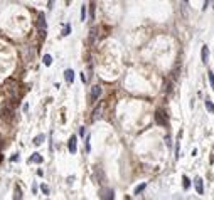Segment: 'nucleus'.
Listing matches in <instances>:
<instances>
[{"instance_id": "1", "label": "nucleus", "mask_w": 214, "mask_h": 200, "mask_svg": "<svg viewBox=\"0 0 214 200\" xmlns=\"http://www.w3.org/2000/svg\"><path fill=\"white\" fill-rule=\"evenodd\" d=\"M194 185H196V192H197V194L199 195L204 194V182H202L201 177H196L194 178Z\"/></svg>"}, {"instance_id": "2", "label": "nucleus", "mask_w": 214, "mask_h": 200, "mask_svg": "<svg viewBox=\"0 0 214 200\" xmlns=\"http://www.w3.org/2000/svg\"><path fill=\"white\" fill-rule=\"evenodd\" d=\"M37 25H39V29H40V34H42V35H46V17H44V13H39Z\"/></svg>"}, {"instance_id": "3", "label": "nucleus", "mask_w": 214, "mask_h": 200, "mask_svg": "<svg viewBox=\"0 0 214 200\" xmlns=\"http://www.w3.org/2000/svg\"><path fill=\"white\" fill-rule=\"evenodd\" d=\"M100 197L101 199H106V200H111L115 197V194H113V190L111 188H103L100 192Z\"/></svg>"}, {"instance_id": "4", "label": "nucleus", "mask_w": 214, "mask_h": 200, "mask_svg": "<svg viewBox=\"0 0 214 200\" xmlns=\"http://www.w3.org/2000/svg\"><path fill=\"white\" fill-rule=\"evenodd\" d=\"M201 59L204 64H208V61H209V47L208 46H202L201 49Z\"/></svg>"}, {"instance_id": "5", "label": "nucleus", "mask_w": 214, "mask_h": 200, "mask_svg": "<svg viewBox=\"0 0 214 200\" xmlns=\"http://www.w3.org/2000/svg\"><path fill=\"white\" fill-rule=\"evenodd\" d=\"M155 121H157L159 125H167V116H164L162 111H157V113H155Z\"/></svg>"}, {"instance_id": "6", "label": "nucleus", "mask_w": 214, "mask_h": 200, "mask_svg": "<svg viewBox=\"0 0 214 200\" xmlns=\"http://www.w3.org/2000/svg\"><path fill=\"white\" fill-rule=\"evenodd\" d=\"M101 96V86H93L91 89V101H96Z\"/></svg>"}, {"instance_id": "7", "label": "nucleus", "mask_w": 214, "mask_h": 200, "mask_svg": "<svg viewBox=\"0 0 214 200\" xmlns=\"http://www.w3.org/2000/svg\"><path fill=\"white\" fill-rule=\"evenodd\" d=\"M64 77H66V81L71 84L74 81V71L73 69H66V71H64Z\"/></svg>"}, {"instance_id": "8", "label": "nucleus", "mask_w": 214, "mask_h": 200, "mask_svg": "<svg viewBox=\"0 0 214 200\" xmlns=\"http://www.w3.org/2000/svg\"><path fill=\"white\" fill-rule=\"evenodd\" d=\"M76 141H78L76 136H71V138H69V151H71V153H76Z\"/></svg>"}, {"instance_id": "9", "label": "nucleus", "mask_w": 214, "mask_h": 200, "mask_svg": "<svg viewBox=\"0 0 214 200\" xmlns=\"http://www.w3.org/2000/svg\"><path fill=\"white\" fill-rule=\"evenodd\" d=\"M204 104H206V109H208L209 113H211V114H214V104H213V101L209 99V98H206Z\"/></svg>"}, {"instance_id": "10", "label": "nucleus", "mask_w": 214, "mask_h": 200, "mask_svg": "<svg viewBox=\"0 0 214 200\" xmlns=\"http://www.w3.org/2000/svg\"><path fill=\"white\" fill-rule=\"evenodd\" d=\"M96 35H98V29H96V27H93V29L89 30V42H91V44L96 40Z\"/></svg>"}, {"instance_id": "11", "label": "nucleus", "mask_w": 214, "mask_h": 200, "mask_svg": "<svg viewBox=\"0 0 214 200\" xmlns=\"http://www.w3.org/2000/svg\"><path fill=\"white\" fill-rule=\"evenodd\" d=\"M42 141H44V135H39V136H35V138H34V145H37V146H39Z\"/></svg>"}, {"instance_id": "12", "label": "nucleus", "mask_w": 214, "mask_h": 200, "mask_svg": "<svg viewBox=\"0 0 214 200\" xmlns=\"http://www.w3.org/2000/svg\"><path fill=\"white\" fill-rule=\"evenodd\" d=\"M44 64H46V66H51V64H52V56H49V54L44 56Z\"/></svg>"}, {"instance_id": "13", "label": "nucleus", "mask_w": 214, "mask_h": 200, "mask_svg": "<svg viewBox=\"0 0 214 200\" xmlns=\"http://www.w3.org/2000/svg\"><path fill=\"white\" fill-rule=\"evenodd\" d=\"M182 182H184V188H186V190H187V188L191 187V180H189L187 177H186V175H184V177H182Z\"/></svg>"}, {"instance_id": "14", "label": "nucleus", "mask_w": 214, "mask_h": 200, "mask_svg": "<svg viewBox=\"0 0 214 200\" xmlns=\"http://www.w3.org/2000/svg\"><path fill=\"white\" fill-rule=\"evenodd\" d=\"M208 77H209V82H211V87L214 89V73L213 71H209L208 73Z\"/></svg>"}, {"instance_id": "15", "label": "nucleus", "mask_w": 214, "mask_h": 200, "mask_svg": "<svg viewBox=\"0 0 214 200\" xmlns=\"http://www.w3.org/2000/svg\"><path fill=\"white\" fill-rule=\"evenodd\" d=\"M30 161H35V163H42V156H39L37 153H34V156L30 158Z\"/></svg>"}, {"instance_id": "16", "label": "nucleus", "mask_w": 214, "mask_h": 200, "mask_svg": "<svg viewBox=\"0 0 214 200\" xmlns=\"http://www.w3.org/2000/svg\"><path fill=\"white\" fill-rule=\"evenodd\" d=\"M147 187V183H142V185H138V187L135 188V195H138L140 192H143V188Z\"/></svg>"}, {"instance_id": "17", "label": "nucleus", "mask_w": 214, "mask_h": 200, "mask_svg": "<svg viewBox=\"0 0 214 200\" xmlns=\"http://www.w3.org/2000/svg\"><path fill=\"white\" fill-rule=\"evenodd\" d=\"M100 116H101V108H96L94 113H93V120H98Z\"/></svg>"}, {"instance_id": "18", "label": "nucleus", "mask_w": 214, "mask_h": 200, "mask_svg": "<svg viewBox=\"0 0 214 200\" xmlns=\"http://www.w3.org/2000/svg\"><path fill=\"white\" fill-rule=\"evenodd\" d=\"M69 32H71V25L66 24V25H64V30H62V35H69Z\"/></svg>"}, {"instance_id": "19", "label": "nucleus", "mask_w": 214, "mask_h": 200, "mask_svg": "<svg viewBox=\"0 0 214 200\" xmlns=\"http://www.w3.org/2000/svg\"><path fill=\"white\" fill-rule=\"evenodd\" d=\"M81 20H86V5H83L81 8Z\"/></svg>"}, {"instance_id": "20", "label": "nucleus", "mask_w": 214, "mask_h": 200, "mask_svg": "<svg viewBox=\"0 0 214 200\" xmlns=\"http://www.w3.org/2000/svg\"><path fill=\"white\" fill-rule=\"evenodd\" d=\"M89 17H91V20L94 19V5L91 4V8H89Z\"/></svg>"}, {"instance_id": "21", "label": "nucleus", "mask_w": 214, "mask_h": 200, "mask_svg": "<svg viewBox=\"0 0 214 200\" xmlns=\"http://www.w3.org/2000/svg\"><path fill=\"white\" fill-rule=\"evenodd\" d=\"M15 199H22V194H20V188H15Z\"/></svg>"}, {"instance_id": "22", "label": "nucleus", "mask_w": 214, "mask_h": 200, "mask_svg": "<svg viewBox=\"0 0 214 200\" xmlns=\"http://www.w3.org/2000/svg\"><path fill=\"white\" fill-rule=\"evenodd\" d=\"M40 190H42L44 194H49V187H47V185H42V187H40Z\"/></svg>"}, {"instance_id": "23", "label": "nucleus", "mask_w": 214, "mask_h": 200, "mask_svg": "<svg viewBox=\"0 0 214 200\" xmlns=\"http://www.w3.org/2000/svg\"><path fill=\"white\" fill-rule=\"evenodd\" d=\"M165 141H167V146H170V145H172V141H170V136H167V138H165Z\"/></svg>"}, {"instance_id": "24", "label": "nucleus", "mask_w": 214, "mask_h": 200, "mask_svg": "<svg viewBox=\"0 0 214 200\" xmlns=\"http://www.w3.org/2000/svg\"><path fill=\"white\" fill-rule=\"evenodd\" d=\"M66 2H67V4H69V2H71V0H66Z\"/></svg>"}]
</instances>
